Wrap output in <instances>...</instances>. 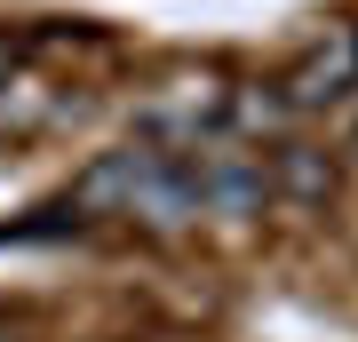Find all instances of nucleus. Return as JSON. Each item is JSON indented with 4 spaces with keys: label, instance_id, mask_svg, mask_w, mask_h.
<instances>
[{
    "label": "nucleus",
    "instance_id": "1",
    "mask_svg": "<svg viewBox=\"0 0 358 342\" xmlns=\"http://www.w3.org/2000/svg\"><path fill=\"white\" fill-rule=\"evenodd\" d=\"M64 207H72V215H120V223H136V231H159V239H176V231L199 223L192 167H183L176 143H152V136L88 159Z\"/></svg>",
    "mask_w": 358,
    "mask_h": 342
},
{
    "label": "nucleus",
    "instance_id": "2",
    "mask_svg": "<svg viewBox=\"0 0 358 342\" xmlns=\"http://www.w3.org/2000/svg\"><path fill=\"white\" fill-rule=\"evenodd\" d=\"M279 96L294 104V112H327V104L358 96V24H327V32L279 72Z\"/></svg>",
    "mask_w": 358,
    "mask_h": 342
},
{
    "label": "nucleus",
    "instance_id": "3",
    "mask_svg": "<svg viewBox=\"0 0 358 342\" xmlns=\"http://www.w3.org/2000/svg\"><path fill=\"white\" fill-rule=\"evenodd\" d=\"M223 80H176V88H159L143 104V136L152 143H207L223 136Z\"/></svg>",
    "mask_w": 358,
    "mask_h": 342
},
{
    "label": "nucleus",
    "instance_id": "4",
    "mask_svg": "<svg viewBox=\"0 0 358 342\" xmlns=\"http://www.w3.org/2000/svg\"><path fill=\"white\" fill-rule=\"evenodd\" d=\"M263 176H271V199H294V207H327L334 199V159L319 152V143H303V136H279V143H263Z\"/></svg>",
    "mask_w": 358,
    "mask_h": 342
},
{
    "label": "nucleus",
    "instance_id": "5",
    "mask_svg": "<svg viewBox=\"0 0 358 342\" xmlns=\"http://www.w3.org/2000/svg\"><path fill=\"white\" fill-rule=\"evenodd\" d=\"M56 112H64V88L40 80V72H24V56H16L8 80H0V136H40Z\"/></svg>",
    "mask_w": 358,
    "mask_h": 342
},
{
    "label": "nucleus",
    "instance_id": "6",
    "mask_svg": "<svg viewBox=\"0 0 358 342\" xmlns=\"http://www.w3.org/2000/svg\"><path fill=\"white\" fill-rule=\"evenodd\" d=\"M16 56H24V40H16V32H0V80H8V64Z\"/></svg>",
    "mask_w": 358,
    "mask_h": 342
},
{
    "label": "nucleus",
    "instance_id": "7",
    "mask_svg": "<svg viewBox=\"0 0 358 342\" xmlns=\"http://www.w3.org/2000/svg\"><path fill=\"white\" fill-rule=\"evenodd\" d=\"M0 342H16V334H0Z\"/></svg>",
    "mask_w": 358,
    "mask_h": 342
}]
</instances>
